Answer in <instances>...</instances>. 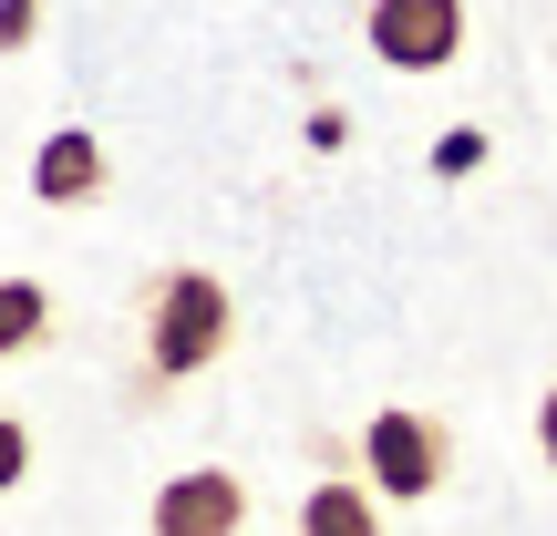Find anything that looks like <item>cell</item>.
Instances as JSON below:
<instances>
[{
    "label": "cell",
    "mask_w": 557,
    "mask_h": 536,
    "mask_svg": "<svg viewBox=\"0 0 557 536\" xmlns=\"http://www.w3.org/2000/svg\"><path fill=\"white\" fill-rule=\"evenodd\" d=\"M361 475H372V496L423 506V496H444V475H455V434H444L434 413H413V402H393V413L361 423Z\"/></svg>",
    "instance_id": "7a4b0ae2"
},
{
    "label": "cell",
    "mask_w": 557,
    "mask_h": 536,
    "mask_svg": "<svg viewBox=\"0 0 557 536\" xmlns=\"http://www.w3.org/2000/svg\"><path fill=\"white\" fill-rule=\"evenodd\" d=\"M537 444H547V464H557V392L537 402Z\"/></svg>",
    "instance_id": "30bf717a"
},
{
    "label": "cell",
    "mask_w": 557,
    "mask_h": 536,
    "mask_svg": "<svg viewBox=\"0 0 557 536\" xmlns=\"http://www.w3.org/2000/svg\"><path fill=\"white\" fill-rule=\"evenodd\" d=\"M372 52L393 73H444L465 52V0H372Z\"/></svg>",
    "instance_id": "3957f363"
},
{
    "label": "cell",
    "mask_w": 557,
    "mask_h": 536,
    "mask_svg": "<svg viewBox=\"0 0 557 536\" xmlns=\"http://www.w3.org/2000/svg\"><path fill=\"white\" fill-rule=\"evenodd\" d=\"M299 536H382V496L372 485H310V496H299Z\"/></svg>",
    "instance_id": "8992f818"
},
{
    "label": "cell",
    "mask_w": 557,
    "mask_h": 536,
    "mask_svg": "<svg viewBox=\"0 0 557 536\" xmlns=\"http://www.w3.org/2000/svg\"><path fill=\"white\" fill-rule=\"evenodd\" d=\"M248 526V485L227 464H197V475L156 485V536H238Z\"/></svg>",
    "instance_id": "277c9868"
},
{
    "label": "cell",
    "mask_w": 557,
    "mask_h": 536,
    "mask_svg": "<svg viewBox=\"0 0 557 536\" xmlns=\"http://www.w3.org/2000/svg\"><path fill=\"white\" fill-rule=\"evenodd\" d=\"M32 32H41V0H0V52H21Z\"/></svg>",
    "instance_id": "9c48e42d"
},
{
    "label": "cell",
    "mask_w": 557,
    "mask_h": 536,
    "mask_svg": "<svg viewBox=\"0 0 557 536\" xmlns=\"http://www.w3.org/2000/svg\"><path fill=\"white\" fill-rule=\"evenodd\" d=\"M21 475H32V434H21V423L11 413H0V496H11V485Z\"/></svg>",
    "instance_id": "ba28073f"
},
{
    "label": "cell",
    "mask_w": 557,
    "mask_h": 536,
    "mask_svg": "<svg viewBox=\"0 0 557 536\" xmlns=\"http://www.w3.org/2000/svg\"><path fill=\"white\" fill-rule=\"evenodd\" d=\"M41 331H52V299H41L32 278H0V361H11V351H32Z\"/></svg>",
    "instance_id": "52a82bcc"
},
{
    "label": "cell",
    "mask_w": 557,
    "mask_h": 536,
    "mask_svg": "<svg viewBox=\"0 0 557 536\" xmlns=\"http://www.w3.org/2000/svg\"><path fill=\"white\" fill-rule=\"evenodd\" d=\"M227 340H238L227 278H207V269H156V278H145V372H156V382L207 372Z\"/></svg>",
    "instance_id": "6da1fadb"
},
{
    "label": "cell",
    "mask_w": 557,
    "mask_h": 536,
    "mask_svg": "<svg viewBox=\"0 0 557 536\" xmlns=\"http://www.w3.org/2000/svg\"><path fill=\"white\" fill-rule=\"evenodd\" d=\"M32 197H41V207H83V197H103V145L83 135V124L41 135V155H32Z\"/></svg>",
    "instance_id": "5b68a950"
}]
</instances>
